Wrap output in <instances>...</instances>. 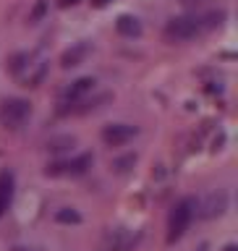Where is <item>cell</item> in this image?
Instances as JSON below:
<instances>
[{
  "label": "cell",
  "mask_w": 238,
  "mask_h": 251,
  "mask_svg": "<svg viewBox=\"0 0 238 251\" xmlns=\"http://www.w3.org/2000/svg\"><path fill=\"white\" fill-rule=\"evenodd\" d=\"M223 13H207V16H178V19H170L168 26H165V39L170 42H186V39H194L204 34V31L215 29Z\"/></svg>",
  "instance_id": "1"
},
{
  "label": "cell",
  "mask_w": 238,
  "mask_h": 251,
  "mask_svg": "<svg viewBox=\"0 0 238 251\" xmlns=\"http://www.w3.org/2000/svg\"><path fill=\"white\" fill-rule=\"evenodd\" d=\"M194 212H196V201L194 199H181L173 204L170 215H168V241H178L181 235L188 230V225H191L194 220Z\"/></svg>",
  "instance_id": "2"
},
{
  "label": "cell",
  "mask_w": 238,
  "mask_h": 251,
  "mask_svg": "<svg viewBox=\"0 0 238 251\" xmlns=\"http://www.w3.org/2000/svg\"><path fill=\"white\" fill-rule=\"evenodd\" d=\"M31 115V105L21 97H11L0 105V123L5 128H21Z\"/></svg>",
  "instance_id": "3"
},
{
  "label": "cell",
  "mask_w": 238,
  "mask_h": 251,
  "mask_svg": "<svg viewBox=\"0 0 238 251\" xmlns=\"http://www.w3.org/2000/svg\"><path fill=\"white\" fill-rule=\"evenodd\" d=\"M89 165H92V154H81V157H74V160H63V162L50 165L47 176H84Z\"/></svg>",
  "instance_id": "4"
},
{
  "label": "cell",
  "mask_w": 238,
  "mask_h": 251,
  "mask_svg": "<svg viewBox=\"0 0 238 251\" xmlns=\"http://www.w3.org/2000/svg\"><path fill=\"white\" fill-rule=\"evenodd\" d=\"M136 128L129 123H113V126H105V131H102V141H105L107 147H123L129 144V141L136 136Z\"/></svg>",
  "instance_id": "5"
},
{
  "label": "cell",
  "mask_w": 238,
  "mask_h": 251,
  "mask_svg": "<svg viewBox=\"0 0 238 251\" xmlns=\"http://www.w3.org/2000/svg\"><path fill=\"white\" fill-rule=\"evenodd\" d=\"M92 89H94V78H89V76L79 78V81H74L66 92H63V105H66V107H68V105L74 107L76 102H81V100L86 97V94L92 92Z\"/></svg>",
  "instance_id": "6"
},
{
  "label": "cell",
  "mask_w": 238,
  "mask_h": 251,
  "mask_svg": "<svg viewBox=\"0 0 238 251\" xmlns=\"http://www.w3.org/2000/svg\"><path fill=\"white\" fill-rule=\"evenodd\" d=\"M13 186H16L13 173L3 170L0 173V217L5 215L8 207H11V201H13Z\"/></svg>",
  "instance_id": "7"
},
{
  "label": "cell",
  "mask_w": 238,
  "mask_h": 251,
  "mask_svg": "<svg viewBox=\"0 0 238 251\" xmlns=\"http://www.w3.org/2000/svg\"><path fill=\"white\" fill-rule=\"evenodd\" d=\"M115 29H118V34H123V37H139L141 34V24L136 16H129V13H123L121 19L115 21Z\"/></svg>",
  "instance_id": "8"
},
{
  "label": "cell",
  "mask_w": 238,
  "mask_h": 251,
  "mask_svg": "<svg viewBox=\"0 0 238 251\" xmlns=\"http://www.w3.org/2000/svg\"><path fill=\"white\" fill-rule=\"evenodd\" d=\"M86 52H89V47H86V45H76L74 50H68L66 55H63V66H66V68L68 66H79V60H81Z\"/></svg>",
  "instance_id": "9"
},
{
  "label": "cell",
  "mask_w": 238,
  "mask_h": 251,
  "mask_svg": "<svg viewBox=\"0 0 238 251\" xmlns=\"http://www.w3.org/2000/svg\"><path fill=\"white\" fill-rule=\"evenodd\" d=\"M55 217H58V223H81V215L74 209H60Z\"/></svg>",
  "instance_id": "10"
},
{
  "label": "cell",
  "mask_w": 238,
  "mask_h": 251,
  "mask_svg": "<svg viewBox=\"0 0 238 251\" xmlns=\"http://www.w3.org/2000/svg\"><path fill=\"white\" fill-rule=\"evenodd\" d=\"M92 3H94V5H97V8H102V5H107V3H110V0H92Z\"/></svg>",
  "instance_id": "11"
},
{
  "label": "cell",
  "mask_w": 238,
  "mask_h": 251,
  "mask_svg": "<svg viewBox=\"0 0 238 251\" xmlns=\"http://www.w3.org/2000/svg\"><path fill=\"white\" fill-rule=\"evenodd\" d=\"M68 3H76V0H60V5H68Z\"/></svg>",
  "instance_id": "12"
},
{
  "label": "cell",
  "mask_w": 238,
  "mask_h": 251,
  "mask_svg": "<svg viewBox=\"0 0 238 251\" xmlns=\"http://www.w3.org/2000/svg\"><path fill=\"white\" fill-rule=\"evenodd\" d=\"M225 251H236V246H233V243H231V246H225Z\"/></svg>",
  "instance_id": "13"
},
{
  "label": "cell",
  "mask_w": 238,
  "mask_h": 251,
  "mask_svg": "<svg viewBox=\"0 0 238 251\" xmlns=\"http://www.w3.org/2000/svg\"><path fill=\"white\" fill-rule=\"evenodd\" d=\"M184 3H196V0H184Z\"/></svg>",
  "instance_id": "14"
}]
</instances>
